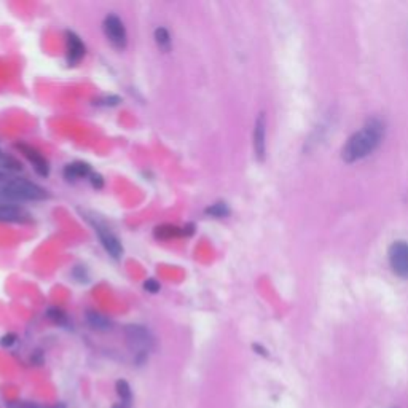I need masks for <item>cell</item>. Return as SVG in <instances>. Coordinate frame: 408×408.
<instances>
[{"label": "cell", "instance_id": "ba28073f", "mask_svg": "<svg viewBox=\"0 0 408 408\" xmlns=\"http://www.w3.org/2000/svg\"><path fill=\"white\" fill-rule=\"evenodd\" d=\"M254 152L257 160L263 161L265 153H267V119L265 114H258L254 125Z\"/></svg>", "mask_w": 408, "mask_h": 408}, {"label": "cell", "instance_id": "30bf717a", "mask_svg": "<svg viewBox=\"0 0 408 408\" xmlns=\"http://www.w3.org/2000/svg\"><path fill=\"white\" fill-rule=\"evenodd\" d=\"M0 222L26 223L30 222V214L19 204L0 201Z\"/></svg>", "mask_w": 408, "mask_h": 408}, {"label": "cell", "instance_id": "3957f363", "mask_svg": "<svg viewBox=\"0 0 408 408\" xmlns=\"http://www.w3.org/2000/svg\"><path fill=\"white\" fill-rule=\"evenodd\" d=\"M125 340L127 348L134 353L137 364L147 360V356L155 348V336L141 324H127L125 327Z\"/></svg>", "mask_w": 408, "mask_h": 408}, {"label": "cell", "instance_id": "7a4b0ae2", "mask_svg": "<svg viewBox=\"0 0 408 408\" xmlns=\"http://www.w3.org/2000/svg\"><path fill=\"white\" fill-rule=\"evenodd\" d=\"M0 196L10 201H40L48 198V193L37 183L24 178H5L0 183Z\"/></svg>", "mask_w": 408, "mask_h": 408}, {"label": "cell", "instance_id": "4fadbf2b", "mask_svg": "<svg viewBox=\"0 0 408 408\" xmlns=\"http://www.w3.org/2000/svg\"><path fill=\"white\" fill-rule=\"evenodd\" d=\"M156 239H172V238H178V236H183V229L177 225H172V223H163V225L156 227L155 232Z\"/></svg>", "mask_w": 408, "mask_h": 408}, {"label": "cell", "instance_id": "2e32d148", "mask_svg": "<svg viewBox=\"0 0 408 408\" xmlns=\"http://www.w3.org/2000/svg\"><path fill=\"white\" fill-rule=\"evenodd\" d=\"M204 212L207 214V216H211L214 218H223L229 216V207L227 206V203H214L211 206L204 209Z\"/></svg>", "mask_w": 408, "mask_h": 408}, {"label": "cell", "instance_id": "9c48e42d", "mask_svg": "<svg viewBox=\"0 0 408 408\" xmlns=\"http://www.w3.org/2000/svg\"><path fill=\"white\" fill-rule=\"evenodd\" d=\"M17 149L21 152L26 158H28L29 163L34 166V170L39 176L47 177L50 174V165L47 158H45L37 149H34V147H30L28 144H17Z\"/></svg>", "mask_w": 408, "mask_h": 408}, {"label": "cell", "instance_id": "6da1fadb", "mask_svg": "<svg viewBox=\"0 0 408 408\" xmlns=\"http://www.w3.org/2000/svg\"><path fill=\"white\" fill-rule=\"evenodd\" d=\"M382 137H385V123L378 119H371L349 137L341 150V158L346 163L359 161L369 156L380 145Z\"/></svg>", "mask_w": 408, "mask_h": 408}, {"label": "cell", "instance_id": "277c9868", "mask_svg": "<svg viewBox=\"0 0 408 408\" xmlns=\"http://www.w3.org/2000/svg\"><path fill=\"white\" fill-rule=\"evenodd\" d=\"M387 262L399 278L408 279V243L394 241L387 251Z\"/></svg>", "mask_w": 408, "mask_h": 408}, {"label": "cell", "instance_id": "7c38bea8", "mask_svg": "<svg viewBox=\"0 0 408 408\" xmlns=\"http://www.w3.org/2000/svg\"><path fill=\"white\" fill-rule=\"evenodd\" d=\"M86 323L90 324L91 329L99 330V332L110 330L112 325H114L107 316L98 313V311H88V313H86Z\"/></svg>", "mask_w": 408, "mask_h": 408}, {"label": "cell", "instance_id": "7402d4cb", "mask_svg": "<svg viewBox=\"0 0 408 408\" xmlns=\"http://www.w3.org/2000/svg\"><path fill=\"white\" fill-rule=\"evenodd\" d=\"M17 343V336L13 334H8V335H3L2 340H0V345L3 346V348H10V346H13Z\"/></svg>", "mask_w": 408, "mask_h": 408}, {"label": "cell", "instance_id": "e0dca14e", "mask_svg": "<svg viewBox=\"0 0 408 408\" xmlns=\"http://www.w3.org/2000/svg\"><path fill=\"white\" fill-rule=\"evenodd\" d=\"M47 316L51 319V323L58 324V325H65L69 323L68 320V316H65V313L63 309H58V308H50L47 311Z\"/></svg>", "mask_w": 408, "mask_h": 408}, {"label": "cell", "instance_id": "d6986e66", "mask_svg": "<svg viewBox=\"0 0 408 408\" xmlns=\"http://www.w3.org/2000/svg\"><path fill=\"white\" fill-rule=\"evenodd\" d=\"M2 165H3V167H7V170H10V171H21V163L17 161L12 156L2 158Z\"/></svg>", "mask_w": 408, "mask_h": 408}, {"label": "cell", "instance_id": "603a6c76", "mask_svg": "<svg viewBox=\"0 0 408 408\" xmlns=\"http://www.w3.org/2000/svg\"><path fill=\"white\" fill-rule=\"evenodd\" d=\"M47 408H65L64 404H58V405H51V407H47Z\"/></svg>", "mask_w": 408, "mask_h": 408}, {"label": "cell", "instance_id": "ffe728a7", "mask_svg": "<svg viewBox=\"0 0 408 408\" xmlns=\"http://www.w3.org/2000/svg\"><path fill=\"white\" fill-rule=\"evenodd\" d=\"M144 289H145L147 292H149V294H156V292H160L161 285H160V283H158L156 279L149 278V279H145V283H144Z\"/></svg>", "mask_w": 408, "mask_h": 408}, {"label": "cell", "instance_id": "ac0fdd59", "mask_svg": "<svg viewBox=\"0 0 408 408\" xmlns=\"http://www.w3.org/2000/svg\"><path fill=\"white\" fill-rule=\"evenodd\" d=\"M121 102V99L119 96H104V98H99L94 101L96 105H105V107H114V105H119Z\"/></svg>", "mask_w": 408, "mask_h": 408}, {"label": "cell", "instance_id": "8992f818", "mask_svg": "<svg viewBox=\"0 0 408 408\" xmlns=\"http://www.w3.org/2000/svg\"><path fill=\"white\" fill-rule=\"evenodd\" d=\"M94 227V232L98 233V236L101 239L102 246L107 251V254L112 255L114 258H120L121 255H123V246H121L120 239L115 236L114 233H112V229L105 225V223H102L99 221H91Z\"/></svg>", "mask_w": 408, "mask_h": 408}, {"label": "cell", "instance_id": "52a82bcc", "mask_svg": "<svg viewBox=\"0 0 408 408\" xmlns=\"http://www.w3.org/2000/svg\"><path fill=\"white\" fill-rule=\"evenodd\" d=\"M85 43L75 32H65V59L69 65H76L85 56Z\"/></svg>", "mask_w": 408, "mask_h": 408}, {"label": "cell", "instance_id": "5bb4252c", "mask_svg": "<svg viewBox=\"0 0 408 408\" xmlns=\"http://www.w3.org/2000/svg\"><path fill=\"white\" fill-rule=\"evenodd\" d=\"M115 389H116V394H119L121 404L123 405H130L131 400H132V391H131V386L130 382L126 380H119L115 385Z\"/></svg>", "mask_w": 408, "mask_h": 408}, {"label": "cell", "instance_id": "cb8c5ba5", "mask_svg": "<svg viewBox=\"0 0 408 408\" xmlns=\"http://www.w3.org/2000/svg\"><path fill=\"white\" fill-rule=\"evenodd\" d=\"M5 178H7V177H5V174H3V172H0V182H2V181H5Z\"/></svg>", "mask_w": 408, "mask_h": 408}, {"label": "cell", "instance_id": "5b68a950", "mask_svg": "<svg viewBox=\"0 0 408 408\" xmlns=\"http://www.w3.org/2000/svg\"><path fill=\"white\" fill-rule=\"evenodd\" d=\"M102 29H104L107 40H109L115 48L123 50L126 47L127 35H126L125 24L119 17H116V14L114 13L107 14L104 23H102Z\"/></svg>", "mask_w": 408, "mask_h": 408}, {"label": "cell", "instance_id": "d4e9b609", "mask_svg": "<svg viewBox=\"0 0 408 408\" xmlns=\"http://www.w3.org/2000/svg\"><path fill=\"white\" fill-rule=\"evenodd\" d=\"M112 408H125V407L123 405H114Z\"/></svg>", "mask_w": 408, "mask_h": 408}, {"label": "cell", "instance_id": "9a60e30c", "mask_svg": "<svg viewBox=\"0 0 408 408\" xmlns=\"http://www.w3.org/2000/svg\"><path fill=\"white\" fill-rule=\"evenodd\" d=\"M155 42L158 45V48L165 51V53H167V51L171 50V35L167 32V29L165 28L155 29Z\"/></svg>", "mask_w": 408, "mask_h": 408}, {"label": "cell", "instance_id": "44dd1931", "mask_svg": "<svg viewBox=\"0 0 408 408\" xmlns=\"http://www.w3.org/2000/svg\"><path fill=\"white\" fill-rule=\"evenodd\" d=\"M91 178V185H93L96 190H99V188H102L104 187V178H102V176L101 174H94V172H91V176H90Z\"/></svg>", "mask_w": 408, "mask_h": 408}, {"label": "cell", "instance_id": "8fae6325", "mask_svg": "<svg viewBox=\"0 0 408 408\" xmlns=\"http://www.w3.org/2000/svg\"><path fill=\"white\" fill-rule=\"evenodd\" d=\"M91 176V167L88 163H83V161H75V163H70L64 167V177L68 178V181H79V178H83V177H88Z\"/></svg>", "mask_w": 408, "mask_h": 408}]
</instances>
